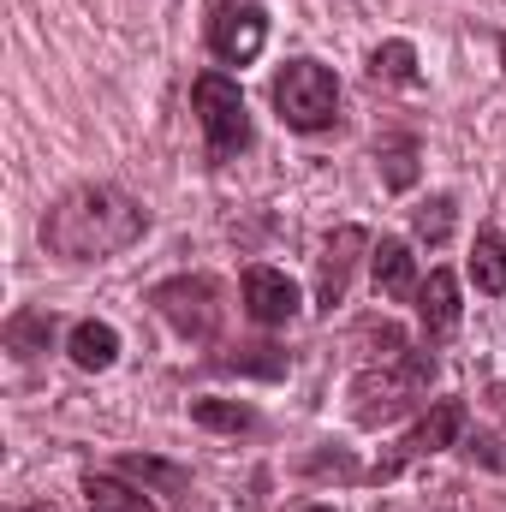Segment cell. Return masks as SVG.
Wrapping results in <instances>:
<instances>
[{"label": "cell", "mask_w": 506, "mask_h": 512, "mask_svg": "<svg viewBox=\"0 0 506 512\" xmlns=\"http://www.w3.org/2000/svg\"><path fill=\"white\" fill-rule=\"evenodd\" d=\"M143 227H149V215L131 203L126 191H114V185H78V191H66L48 209L42 239H48V251L72 256V262H96V256H114V251H126V245H137Z\"/></svg>", "instance_id": "obj_1"}, {"label": "cell", "mask_w": 506, "mask_h": 512, "mask_svg": "<svg viewBox=\"0 0 506 512\" xmlns=\"http://www.w3.org/2000/svg\"><path fill=\"white\" fill-rule=\"evenodd\" d=\"M274 114L292 131H328L340 120V78L322 60H286L274 78Z\"/></svg>", "instance_id": "obj_2"}, {"label": "cell", "mask_w": 506, "mask_h": 512, "mask_svg": "<svg viewBox=\"0 0 506 512\" xmlns=\"http://www.w3.org/2000/svg\"><path fill=\"white\" fill-rule=\"evenodd\" d=\"M435 376V358L429 352H405L399 364L387 358V370H364L358 382H352V411H358V423H393L399 411H411L417 405V393L429 387Z\"/></svg>", "instance_id": "obj_3"}, {"label": "cell", "mask_w": 506, "mask_h": 512, "mask_svg": "<svg viewBox=\"0 0 506 512\" xmlns=\"http://www.w3.org/2000/svg\"><path fill=\"white\" fill-rule=\"evenodd\" d=\"M191 108H197V120H203V137H209V155H215V161H233V155L251 143V114H245V96H239L233 78L203 72V78L191 84Z\"/></svg>", "instance_id": "obj_4"}, {"label": "cell", "mask_w": 506, "mask_h": 512, "mask_svg": "<svg viewBox=\"0 0 506 512\" xmlns=\"http://www.w3.org/2000/svg\"><path fill=\"white\" fill-rule=\"evenodd\" d=\"M227 292L209 280V274H185V280H167V286H155V310L179 328V334H191V340H209L221 322H227V304H221Z\"/></svg>", "instance_id": "obj_5"}, {"label": "cell", "mask_w": 506, "mask_h": 512, "mask_svg": "<svg viewBox=\"0 0 506 512\" xmlns=\"http://www.w3.org/2000/svg\"><path fill=\"white\" fill-rule=\"evenodd\" d=\"M262 42H268V18H262L256 0H227V6H215V18H209V48H215L221 66L256 60Z\"/></svg>", "instance_id": "obj_6"}, {"label": "cell", "mask_w": 506, "mask_h": 512, "mask_svg": "<svg viewBox=\"0 0 506 512\" xmlns=\"http://www.w3.org/2000/svg\"><path fill=\"white\" fill-rule=\"evenodd\" d=\"M370 251V239H364V227H340V233H328V245L316 256V298H322V310H334L340 298H346V280H352V268H358V256Z\"/></svg>", "instance_id": "obj_7"}, {"label": "cell", "mask_w": 506, "mask_h": 512, "mask_svg": "<svg viewBox=\"0 0 506 512\" xmlns=\"http://www.w3.org/2000/svg\"><path fill=\"white\" fill-rule=\"evenodd\" d=\"M245 310H251V322H262V328H280V322L298 316V286L280 268L256 262V268H245Z\"/></svg>", "instance_id": "obj_8"}, {"label": "cell", "mask_w": 506, "mask_h": 512, "mask_svg": "<svg viewBox=\"0 0 506 512\" xmlns=\"http://www.w3.org/2000/svg\"><path fill=\"white\" fill-rule=\"evenodd\" d=\"M459 280L447 274V268H435L423 286H417V316H423V334L429 340H447L453 328H459Z\"/></svg>", "instance_id": "obj_9"}, {"label": "cell", "mask_w": 506, "mask_h": 512, "mask_svg": "<svg viewBox=\"0 0 506 512\" xmlns=\"http://www.w3.org/2000/svg\"><path fill=\"white\" fill-rule=\"evenodd\" d=\"M459 435H465V399H435L429 417L405 435V459H429V453L453 447Z\"/></svg>", "instance_id": "obj_10"}, {"label": "cell", "mask_w": 506, "mask_h": 512, "mask_svg": "<svg viewBox=\"0 0 506 512\" xmlns=\"http://www.w3.org/2000/svg\"><path fill=\"white\" fill-rule=\"evenodd\" d=\"M370 268H376V286L387 298H417V262H411V245L405 239H381L376 256H370Z\"/></svg>", "instance_id": "obj_11"}, {"label": "cell", "mask_w": 506, "mask_h": 512, "mask_svg": "<svg viewBox=\"0 0 506 512\" xmlns=\"http://www.w3.org/2000/svg\"><path fill=\"white\" fill-rule=\"evenodd\" d=\"M66 352H72V364H78V370H108V364L120 358V334H114L108 322H78Z\"/></svg>", "instance_id": "obj_12"}, {"label": "cell", "mask_w": 506, "mask_h": 512, "mask_svg": "<svg viewBox=\"0 0 506 512\" xmlns=\"http://www.w3.org/2000/svg\"><path fill=\"white\" fill-rule=\"evenodd\" d=\"M471 280H477V292H489V298L506 292V233H483V239L471 245Z\"/></svg>", "instance_id": "obj_13"}, {"label": "cell", "mask_w": 506, "mask_h": 512, "mask_svg": "<svg viewBox=\"0 0 506 512\" xmlns=\"http://www.w3.org/2000/svg\"><path fill=\"white\" fill-rule=\"evenodd\" d=\"M84 507L90 512H155L149 495H137L120 477H90V483H84Z\"/></svg>", "instance_id": "obj_14"}, {"label": "cell", "mask_w": 506, "mask_h": 512, "mask_svg": "<svg viewBox=\"0 0 506 512\" xmlns=\"http://www.w3.org/2000/svg\"><path fill=\"white\" fill-rule=\"evenodd\" d=\"M191 417H197L203 429H227V435L256 429V411H251V405H233V399H197V405H191Z\"/></svg>", "instance_id": "obj_15"}, {"label": "cell", "mask_w": 506, "mask_h": 512, "mask_svg": "<svg viewBox=\"0 0 506 512\" xmlns=\"http://www.w3.org/2000/svg\"><path fill=\"white\" fill-rule=\"evenodd\" d=\"M370 72L387 78V84H417V48L411 42H381L370 54Z\"/></svg>", "instance_id": "obj_16"}, {"label": "cell", "mask_w": 506, "mask_h": 512, "mask_svg": "<svg viewBox=\"0 0 506 512\" xmlns=\"http://www.w3.org/2000/svg\"><path fill=\"white\" fill-rule=\"evenodd\" d=\"M6 340H12V352H18V358H36V346H42V340H54V316H48V310H24V316L6 328Z\"/></svg>", "instance_id": "obj_17"}, {"label": "cell", "mask_w": 506, "mask_h": 512, "mask_svg": "<svg viewBox=\"0 0 506 512\" xmlns=\"http://www.w3.org/2000/svg\"><path fill=\"white\" fill-rule=\"evenodd\" d=\"M120 471L155 483V489H167V495H185V471H179V465H161V459H120Z\"/></svg>", "instance_id": "obj_18"}, {"label": "cell", "mask_w": 506, "mask_h": 512, "mask_svg": "<svg viewBox=\"0 0 506 512\" xmlns=\"http://www.w3.org/2000/svg\"><path fill=\"white\" fill-rule=\"evenodd\" d=\"M381 161H387V185H393V191H405V185L417 179V143H411V137L387 143V149H381Z\"/></svg>", "instance_id": "obj_19"}, {"label": "cell", "mask_w": 506, "mask_h": 512, "mask_svg": "<svg viewBox=\"0 0 506 512\" xmlns=\"http://www.w3.org/2000/svg\"><path fill=\"white\" fill-rule=\"evenodd\" d=\"M447 233H453V197H429V203L417 209V239L441 245Z\"/></svg>", "instance_id": "obj_20"}, {"label": "cell", "mask_w": 506, "mask_h": 512, "mask_svg": "<svg viewBox=\"0 0 506 512\" xmlns=\"http://www.w3.org/2000/svg\"><path fill=\"white\" fill-rule=\"evenodd\" d=\"M18 512H54V507H42V501H36V507H18Z\"/></svg>", "instance_id": "obj_21"}, {"label": "cell", "mask_w": 506, "mask_h": 512, "mask_svg": "<svg viewBox=\"0 0 506 512\" xmlns=\"http://www.w3.org/2000/svg\"><path fill=\"white\" fill-rule=\"evenodd\" d=\"M495 405H501V417H506V393H495Z\"/></svg>", "instance_id": "obj_22"}, {"label": "cell", "mask_w": 506, "mask_h": 512, "mask_svg": "<svg viewBox=\"0 0 506 512\" xmlns=\"http://www.w3.org/2000/svg\"><path fill=\"white\" fill-rule=\"evenodd\" d=\"M501 66H506V36H501Z\"/></svg>", "instance_id": "obj_23"}, {"label": "cell", "mask_w": 506, "mask_h": 512, "mask_svg": "<svg viewBox=\"0 0 506 512\" xmlns=\"http://www.w3.org/2000/svg\"><path fill=\"white\" fill-rule=\"evenodd\" d=\"M304 512H334V507H304Z\"/></svg>", "instance_id": "obj_24"}]
</instances>
